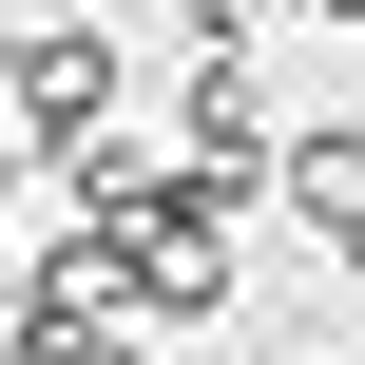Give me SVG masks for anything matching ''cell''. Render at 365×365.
Masks as SVG:
<instances>
[{
	"mask_svg": "<svg viewBox=\"0 0 365 365\" xmlns=\"http://www.w3.org/2000/svg\"><path fill=\"white\" fill-rule=\"evenodd\" d=\"M0 135H19V154H96V135H115V38H96V19H38V38L0 58Z\"/></svg>",
	"mask_w": 365,
	"mask_h": 365,
	"instance_id": "cell-1",
	"label": "cell"
},
{
	"mask_svg": "<svg viewBox=\"0 0 365 365\" xmlns=\"http://www.w3.org/2000/svg\"><path fill=\"white\" fill-rule=\"evenodd\" d=\"M173 115H192V173H212V192L289 173V135H269V77H250V58H192V96H173Z\"/></svg>",
	"mask_w": 365,
	"mask_h": 365,
	"instance_id": "cell-2",
	"label": "cell"
},
{
	"mask_svg": "<svg viewBox=\"0 0 365 365\" xmlns=\"http://www.w3.org/2000/svg\"><path fill=\"white\" fill-rule=\"evenodd\" d=\"M327 250H365V115H327V135H289V173H269Z\"/></svg>",
	"mask_w": 365,
	"mask_h": 365,
	"instance_id": "cell-3",
	"label": "cell"
},
{
	"mask_svg": "<svg viewBox=\"0 0 365 365\" xmlns=\"http://www.w3.org/2000/svg\"><path fill=\"white\" fill-rule=\"evenodd\" d=\"M0 58H19V38H0Z\"/></svg>",
	"mask_w": 365,
	"mask_h": 365,
	"instance_id": "cell-4",
	"label": "cell"
},
{
	"mask_svg": "<svg viewBox=\"0 0 365 365\" xmlns=\"http://www.w3.org/2000/svg\"><path fill=\"white\" fill-rule=\"evenodd\" d=\"M346 269H365V250H346Z\"/></svg>",
	"mask_w": 365,
	"mask_h": 365,
	"instance_id": "cell-5",
	"label": "cell"
}]
</instances>
